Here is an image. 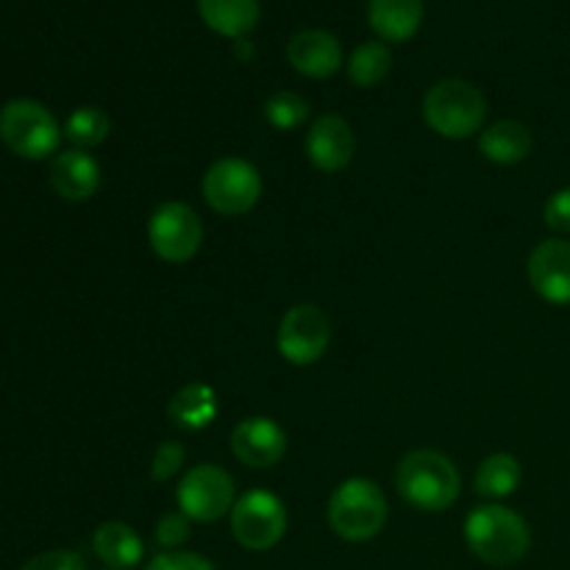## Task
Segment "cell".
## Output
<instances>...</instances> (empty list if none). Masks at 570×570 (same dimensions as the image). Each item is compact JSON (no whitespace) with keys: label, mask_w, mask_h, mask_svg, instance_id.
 <instances>
[{"label":"cell","mask_w":570,"mask_h":570,"mask_svg":"<svg viewBox=\"0 0 570 570\" xmlns=\"http://www.w3.org/2000/svg\"><path fill=\"white\" fill-rule=\"evenodd\" d=\"M395 490L421 512H445L460 499L462 479L451 456L434 449L410 451L395 468Z\"/></svg>","instance_id":"1"},{"label":"cell","mask_w":570,"mask_h":570,"mask_svg":"<svg viewBox=\"0 0 570 570\" xmlns=\"http://www.w3.org/2000/svg\"><path fill=\"white\" fill-rule=\"evenodd\" d=\"M465 543L482 562L495 568L515 566L532 546V532L523 515L501 504L473 507L465 518Z\"/></svg>","instance_id":"2"},{"label":"cell","mask_w":570,"mask_h":570,"mask_svg":"<svg viewBox=\"0 0 570 570\" xmlns=\"http://www.w3.org/2000/svg\"><path fill=\"white\" fill-rule=\"evenodd\" d=\"M328 527L340 540L367 543L387 523V499L371 479H345L328 499Z\"/></svg>","instance_id":"3"},{"label":"cell","mask_w":570,"mask_h":570,"mask_svg":"<svg viewBox=\"0 0 570 570\" xmlns=\"http://www.w3.org/2000/svg\"><path fill=\"white\" fill-rule=\"evenodd\" d=\"M423 117L440 137L468 139L484 131L488 100L473 83L462 78H445L434 83L423 98Z\"/></svg>","instance_id":"4"},{"label":"cell","mask_w":570,"mask_h":570,"mask_svg":"<svg viewBox=\"0 0 570 570\" xmlns=\"http://www.w3.org/2000/svg\"><path fill=\"white\" fill-rule=\"evenodd\" d=\"M65 128L56 122L48 106L37 100L17 98L0 109V139L20 159H48L59 150Z\"/></svg>","instance_id":"5"},{"label":"cell","mask_w":570,"mask_h":570,"mask_svg":"<svg viewBox=\"0 0 570 570\" xmlns=\"http://www.w3.org/2000/svg\"><path fill=\"white\" fill-rule=\"evenodd\" d=\"M262 189L265 184H262L259 170L239 156L217 159L204 176V200L212 212L223 217L248 215L259 204Z\"/></svg>","instance_id":"6"},{"label":"cell","mask_w":570,"mask_h":570,"mask_svg":"<svg viewBox=\"0 0 570 570\" xmlns=\"http://www.w3.org/2000/svg\"><path fill=\"white\" fill-rule=\"evenodd\" d=\"M148 243L161 262L184 265L200 250L204 223L189 204L165 200L148 217Z\"/></svg>","instance_id":"7"},{"label":"cell","mask_w":570,"mask_h":570,"mask_svg":"<svg viewBox=\"0 0 570 570\" xmlns=\"http://www.w3.org/2000/svg\"><path fill=\"white\" fill-rule=\"evenodd\" d=\"M287 532V507L271 490H248L232 510V534L243 549L271 551Z\"/></svg>","instance_id":"8"},{"label":"cell","mask_w":570,"mask_h":570,"mask_svg":"<svg viewBox=\"0 0 570 570\" xmlns=\"http://www.w3.org/2000/svg\"><path fill=\"white\" fill-rule=\"evenodd\" d=\"M176 501L178 510L189 521L215 523L234 510L237 490H234L232 473L223 471L220 465L204 462V465H195L184 473L176 488Z\"/></svg>","instance_id":"9"},{"label":"cell","mask_w":570,"mask_h":570,"mask_svg":"<svg viewBox=\"0 0 570 570\" xmlns=\"http://www.w3.org/2000/svg\"><path fill=\"white\" fill-rule=\"evenodd\" d=\"M276 343L289 365H315L332 343V323L315 304H298L278 323Z\"/></svg>","instance_id":"10"},{"label":"cell","mask_w":570,"mask_h":570,"mask_svg":"<svg viewBox=\"0 0 570 570\" xmlns=\"http://www.w3.org/2000/svg\"><path fill=\"white\" fill-rule=\"evenodd\" d=\"M287 432L273 417L250 415L232 429V454L256 471L278 465L287 454Z\"/></svg>","instance_id":"11"},{"label":"cell","mask_w":570,"mask_h":570,"mask_svg":"<svg viewBox=\"0 0 570 570\" xmlns=\"http://www.w3.org/2000/svg\"><path fill=\"white\" fill-rule=\"evenodd\" d=\"M356 137L340 115H321L306 131V159L321 173H340L354 161Z\"/></svg>","instance_id":"12"},{"label":"cell","mask_w":570,"mask_h":570,"mask_svg":"<svg viewBox=\"0 0 570 570\" xmlns=\"http://www.w3.org/2000/svg\"><path fill=\"white\" fill-rule=\"evenodd\" d=\"M529 284L543 301L557 306L570 304V243L543 239L529 256Z\"/></svg>","instance_id":"13"},{"label":"cell","mask_w":570,"mask_h":570,"mask_svg":"<svg viewBox=\"0 0 570 570\" xmlns=\"http://www.w3.org/2000/svg\"><path fill=\"white\" fill-rule=\"evenodd\" d=\"M50 187L72 204L89 200L100 189V165L81 148L61 150L50 161Z\"/></svg>","instance_id":"14"},{"label":"cell","mask_w":570,"mask_h":570,"mask_svg":"<svg viewBox=\"0 0 570 570\" xmlns=\"http://www.w3.org/2000/svg\"><path fill=\"white\" fill-rule=\"evenodd\" d=\"M287 61L306 78H328L343 67L340 39L328 31H298L287 42Z\"/></svg>","instance_id":"15"},{"label":"cell","mask_w":570,"mask_h":570,"mask_svg":"<svg viewBox=\"0 0 570 570\" xmlns=\"http://www.w3.org/2000/svg\"><path fill=\"white\" fill-rule=\"evenodd\" d=\"M367 22L384 42H406L423 22V0H367Z\"/></svg>","instance_id":"16"},{"label":"cell","mask_w":570,"mask_h":570,"mask_svg":"<svg viewBox=\"0 0 570 570\" xmlns=\"http://www.w3.org/2000/svg\"><path fill=\"white\" fill-rule=\"evenodd\" d=\"M92 551L109 570H128L142 562L145 543L128 523L109 521L95 529Z\"/></svg>","instance_id":"17"},{"label":"cell","mask_w":570,"mask_h":570,"mask_svg":"<svg viewBox=\"0 0 570 570\" xmlns=\"http://www.w3.org/2000/svg\"><path fill=\"white\" fill-rule=\"evenodd\" d=\"M532 131L518 120L490 122L479 134V150H482L484 159L495 161V165H518V161H523L532 154Z\"/></svg>","instance_id":"18"},{"label":"cell","mask_w":570,"mask_h":570,"mask_svg":"<svg viewBox=\"0 0 570 570\" xmlns=\"http://www.w3.org/2000/svg\"><path fill=\"white\" fill-rule=\"evenodd\" d=\"M198 11L212 31L243 39L259 22V0H198Z\"/></svg>","instance_id":"19"},{"label":"cell","mask_w":570,"mask_h":570,"mask_svg":"<svg viewBox=\"0 0 570 570\" xmlns=\"http://www.w3.org/2000/svg\"><path fill=\"white\" fill-rule=\"evenodd\" d=\"M217 393L209 384H187L178 390L167 404V415L176 426L187 429V432H200V429L212 426L217 417Z\"/></svg>","instance_id":"20"},{"label":"cell","mask_w":570,"mask_h":570,"mask_svg":"<svg viewBox=\"0 0 570 570\" xmlns=\"http://www.w3.org/2000/svg\"><path fill=\"white\" fill-rule=\"evenodd\" d=\"M521 462L512 454H490L488 460L479 462L476 476H473V490L482 499H510L521 488Z\"/></svg>","instance_id":"21"},{"label":"cell","mask_w":570,"mask_h":570,"mask_svg":"<svg viewBox=\"0 0 570 570\" xmlns=\"http://www.w3.org/2000/svg\"><path fill=\"white\" fill-rule=\"evenodd\" d=\"M393 67V53L384 42H362L348 59V78L351 83L362 89H371L387 78Z\"/></svg>","instance_id":"22"},{"label":"cell","mask_w":570,"mask_h":570,"mask_svg":"<svg viewBox=\"0 0 570 570\" xmlns=\"http://www.w3.org/2000/svg\"><path fill=\"white\" fill-rule=\"evenodd\" d=\"M109 131H111L109 115H106L104 109H98V106H81V109L72 111L65 122V137L81 150L104 145L106 139H109Z\"/></svg>","instance_id":"23"},{"label":"cell","mask_w":570,"mask_h":570,"mask_svg":"<svg viewBox=\"0 0 570 570\" xmlns=\"http://www.w3.org/2000/svg\"><path fill=\"white\" fill-rule=\"evenodd\" d=\"M265 120L278 131H293L309 120V104L298 92H273L265 100Z\"/></svg>","instance_id":"24"},{"label":"cell","mask_w":570,"mask_h":570,"mask_svg":"<svg viewBox=\"0 0 570 570\" xmlns=\"http://www.w3.org/2000/svg\"><path fill=\"white\" fill-rule=\"evenodd\" d=\"M189 534H193V521H189L181 510L167 512V515H161L159 523H156V543L165 551L181 549L189 540Z\"/></svg>","instance_id":"25"},{"label":"cell","mask_w":570,"mask_h":570,"mask_svg":"<svg viewBox=\"0 0 570 570\" xmlns=\"http://www.w3.org/2000/svg\"><path fill=\"white\" fill-rule=\"evenodd\" d=\"M184 460H187V451H184V445L173 443V440H165V443L154 451L150 476H154L156 482H170V479L184 468Z\"/></svg>","instance_id":"26"},{"label":"cell","mask_w":570,"mask_h":570,"mask_svg":"<svg viewBox=\"0 0 570 570\" xmlns=\"http://www.w3.org/2000/svg\"><path fill=\"white\" fill-rule=\"evenodd\" d=\"M145 570H215V566L204 554H193V551H165V554H156Z\"/></svg>","instance_id":"27"},{"label":"cell","mask_w":570,"mask_h":570,"mask_svg":"<svg viewBox=\"0 0 570 570\" xmlns=\"http://www.w3.org/2000/svg\"><path fill=\"white\" fill-rule=\"evenodd\" d=\"M20 570H87V562H83V557L76 554V551L56 549V551H45V554H37Z\"/></svg>","instance_id":"28"},{"label":"cell","mask_w":570,"mask_h":570,"mask_svg":"<svg viewBox=\"0 0 570 570\" xmlns=\"http://www.w3.org/2000/svg\"><path fill=\"white\" fill-rule=\"evenodd\" d=\"M543 220L551 232L570 234V187L557 189V193L546 200Z\"/></svg>","instance_id":"29"}]
</instances>
